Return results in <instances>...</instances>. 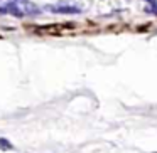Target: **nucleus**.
<instances>
[{"label": "nucleus", "instance_id": "f257e3e1", "mask_svg": "<svg viewBox=\"0 0 157 153\" xmlns=\"http://www.w3.org/2000/svg\"><path fill=\"white\" fill-rule=\"evenodd\" d=\"M49 12H59V14H79L81 12V9L79 7H71V5H59V7H51V5H48Z\"/></svg>", "mask_w": 157, "mask_h": 153}, {"label": "nucleus", "instance_id": "f03ea898", "mask_svg": "<svg viewBox=\"0 0 157 153\" xmlns=\"http://www.w3.org/2000/svg\"><path fill=\"white\" fill-rule=\"evenodd\" d=\"M7 12L9 14H12V15H15V17H22V15H24V12L21 10V9L17 7V4H14V2H9L7 4Z\"/></svg>", "mask_w": 157, "mask_h": 153}, {"label": "nucleus", "instance_id": "7ed1b4c3", "mask_svg": "<svg viewBox=\"0 0 157 153\" xmlns=\"http://www.w3.org/2000/svg\"><path fill=\"white\" fill-rule=\"evenodd\" d=\"M0 148H2V150H10V148H14V146L9 143L7 138H0Z\"/></svg>", "mask_w": 157, "mask_h": 153}, {"label": "nucleus", "instance_id": "20e7f679", "mask_svg": "<svg viewBox=\"0 0 157 153\" xmlns=\"http://www.w3.org/2000/svg\"><path fill=\"white\" fill-rule=\"evenodd\" d=\"M0 14H7V9H5V7H0Z\"/></svg>", "mask_w": 157, "mask_h": 153}]
</instances>
